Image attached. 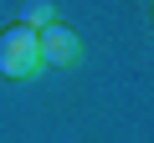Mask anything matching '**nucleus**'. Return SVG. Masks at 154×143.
Wrapping results in <instances>:
<instances>
[{"mask_svg":"<svg viewBox=\"0 0 154 143\" xmlns=\"http://www.w3.org/2000/svg\"><path fill=\"white\" fill-rule=\"evenodd\" d=\"M41 66V51H36V31H26L21 21L11 31H0V72L5 77H31Z\"/></svg>","mask_w":154,"mask_h":143,"instance_id":"1","label":"nucleus"},{"mask_svg":"<svg viewBox=\"0 0 154 143\" xmlns=\"http://www.w3.org/2000/svg\"><path fill=\"white\" fill-rule=\"evenodd\" d=\"M36 51H41V61H51V66H67V61H77V31H67V26H41L36 31Z\"/></svg>","mask_w":154,"mask_h":143,"instance_id":"2","label":"nucleus"},{"mask_svg":"<svg viewBox=\"0 0 154 143\" xmlns=\"http://www.w3.org/2000/svg\"><path fill=\"white\" fill-rule=\"evenodd\" d=\"M21 26H26V31H41V26H51V5H46V0H31V5L21 10Z\"/></svg>","mask_w":154,"mask_h":143,"instance_id":"3","label":"nucleus"}]
</instances>
